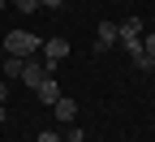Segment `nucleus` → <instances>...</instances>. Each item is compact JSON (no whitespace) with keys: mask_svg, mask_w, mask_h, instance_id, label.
I'll use <instances>...</instances> for the list:
<instances>
[{"mask_svg":"<svg viewBox=\"0 0 155 142\" xmlns=\"http://www.w3.org/2000/svg\"><path fill=\"white\" fill-rule=\"evenodd\" d=\"M39 48H43V43H39V35H26V30H9L5 35V56H35Z\"/></svg>","mask_w":155,"mask_h":142,"instance_id":"nucleus-1","label":"nucleus"},{"mask_svg":"<svg viewBox=\"0 0 155 142\" xmlns=\"http://www.w3.org/2000/svg\"><path fill=\"white\" fill-rule=\"evenodd\" d=\"M43 78H52V69L43 65V60H35V56H26V60H22V82H26V86H39V82H43Z\"/></svg>","mask_w":155,"mask_h":142,"instance_id":"nucleus-2","label":"nucleus"},{"mask_svg":"<svg viewBox=\"0 0 155 142\" xmlns=\"http://www.w3.org/2000/svg\"><path fill=\"white\" fill-rule=\"evenodd\" d=\"M39 52H43V65H48V69H56V65L69 56V43H65V39H48Z\"/></svg>","mask_w":155,"mask_h":142,"instance_id":"nucleus-3","label":"nucleus"},{"mask_svg":"<svg viewBox=\"0 0 155 142\" xmlns=\"http://www.w3.org/2000/svg\"><path fill=\"white\" fill-rule=\"evenodd\" d=\"M116 39H121V30H116V22H99V26H95V43H99V48H112Z\"/></svg>","mask_w":155,"mask_h":142,"instance_id":"nucleus-4","label":"nucleus"},{"mask_svg":"<svg viewBox=\"0 0 155 142\" xmlns=\"http://www.w3.org/2000/svg\"><path fill=\"white\" fill-rule=\"evenodd\" d=\"M35 95L43 99V104H56V99H61V86H56V78H43V82L35 86Z\"/></svg>","mask_w":155,"mask_h":142,"instance_id":"nucleus-5","label":"nucleus"},{"mask_svg":"<svg viewBox=\"0 0 155 142\" xmlns=\"http://www.w3.org/2000/svg\"><path fill=\"white\" fill-rule=\"evenodd\" d=\"M52 112H56V121H65V125H69V121L78 116V104H73V99H65V95H61V99H56V104H52Z\"/></svg>","mask_w":155,"mask_h":142,"instance_id":"nucleus-6","label":"nucleus"},{"mask_svg":"<svg viewBox=\"0 0 155 142\" xmlns=\"http://www.w3.org/2000/svg\"><path fill=\"white\" fill-rule=\"evenodd\" d=\"M116 30H121V39H142V17H125Z\"/></svg>","mask_w":155,"mask_h":142,"instance_id":"nucleus-7","label":"nucleus"},{"mask_svg":"<svg viewBox=\"0 0 155 142\" xmlns=\"http://www.w3.org/2000/svg\"><path fill=\"white\" fill-rule=\"evenodd\" d=\"M5 78H22V56H5Z\"/></svg>","mask_w":155,"mask_h":142,"instance_id":"nucleus-8","label":"nucleus"},{"mask_svg":"<svg viewBox=\"0 0 155 142\" xmlns=\"http://www.w3.org/2000/svg\"><path fill=\"white\" fill-rule=\"evenodd\" d=\"M13 9H17V13H35V9H39V0H13Z\"/></svg>","mask_w":155,"mask_h":142,"instance_id":"nucleus-9","label":"nucleus"},{"mask_svg":"<svg viewBox=\"0 0 155 142\" xmlns=\"http://www.w3.org/2000/svg\"><path fill=\"white\" fill-rule=\"evenodd\" d=\"M142 52H147V60L155 65V35H147V39H142Z\"/></svg>","mask_w":155,"mask_h":142,"instance_id":"nucleus-10","label":"nucleus"},{"mask_svg":"<svg viewBox=\"0 0 155 142\" xmlns=\"http://www.w3.org/2000/svg\"><path fill=\"white\" fill-rule=\"evenodd\" d=\"M39 142H61V134H56V129H48V134H39Z\"/></svg>","mask_w":155,"mask_h":142,"instance_id":"nucleus-11","label":"nucleus"},{"mask_svg":"<svg viewBox=\"0 0 155 142\" xmlns=\"http://www.w3.org/2000/svg\"><path fill=\"white\" fill-rule=\"evenodd\" d=\"M9 99V78H0V104Z\"/></svg>","mask_w":155,"mask_h":142,"instance_id":"nucleus-12","label":"nucleus"},{"mask_svg":"<svg viewBox=\"0 0 155 142\" xmlns=\"http://www.w3.org/2000/svg\"><path fill=\"white\" fill-rule=\"evenodd\" d=\"M39 5H48V9H61V5H65V0H39Z\"/></svg>","mask_w":155,"mask_h":142,"instance_id":"nucleus-13","label":"nucleus"},{"mask_svg":"<svg viewBox=\"0 0 155 142\" xmlns=\"http://www.w3.org/2000/svg\"><path fill=\"white\" fill-rule=\"evenodd\" d=\"M0 125H5V104H0Z\"/></svg>","mask_w":155,"mask_h":142,"instance_id":"nucleus-14","label":"nucleus"},{"mask_svg":"<svg viewBox=\"0 0 155 142\" xmlns=\"http://www.w3.org/2000/svg\"><path fill=\"white\" fill-rule=\"evenodd\" d=\"M5 5H9V0H0V9H5Z\"/></svg>","mask_w":155,"mask_h":142,"instance_id":"nucleus-15","label":"nucleus"}]
</instances>
